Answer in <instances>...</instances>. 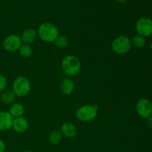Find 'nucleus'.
I'll return each mask as SVG.
<instances>
[{"label": "nucleus", "mask_w": 152, "mask_h": 152, "mask_svg": "<svg viewBox=\"0 0 152 152\" xmlns=\"http://www.w3.org/2000/svg\"><path fill=\"white\" fill-rule=\"evenodd\" d=\"M38 35L45 42H54L59 36V31L53 24L45 22L39 27Z\"/></svg>", "instance_id": "obj_1"}, {"label": "nucleus", "mask_w": 152, "mask_h": 152, "mask_svg": "<svg viewBox=\"0 0 152 152\" xmlns=\"http://www.w3.org/2000/svg\"><path fill=\"white\" fill-rule=\"evenodd\" d=\"M62 71L65 75L68 77L76 76L81 71V63L80 60L73 55L67 56L62 59Z\"/></svg>", "instance_id": "obj_2"}, {"label": "nucleus", "mask_w": 152, "mask_h": 152, "mask_svg": "<svg viewBox=\"0 0 152 152\" xmlns=\"http://www.w3.org/2000/svg\"><path fill=\"white\" fill-rule=\"evenodd\" d=\"M132 42L129 37L120 36L114 39L111 43V48L114 53L117 54H126L132 48Z\"/></svg>", "instance_id": "obj_3"}, {"label": "nucleus", "mask_w": 152, "mask_h": 152, "mask_svg": "<svg viewBox=\"0 0 152 152\" xmlns=\"http://www.w3.org/2000/svg\"><path fill=\"white\" fill-rule=\"evenodd\" d=\"M31 91V83L25 77H19L13 84V91L19 97L27 96Z\"/></svg>", "instance_id": "obj_4"}, {"label": "nucleus", "mask_w": 152, "mask_h": 152, "mask_svg": "<svg viewBox=\"0 0 152 152\" xmlns=\"http://www.w3.org/2000/svg\"><path fill=\"white\" fill-rule=\"evenodd\" d=\"M96 105H85L80 107L77 111V117L83 122H90L94 120L97 116Z\"/></svg>", "instance_id": "obj_5"}, {"label": "nucleus", "mask_w": 152, "mask_h": 152, "mask_svg": "<svg viewBox=\"0 0 152 152\" xmlns=\"http://www.w3.org/2000/svg\"><path fill=\"white\" fill-rule=\"evenodd\" d=\"M136 31L138 35L143 37H148L152 34V19L150 18L143 16L137 21Z\"/></svg>", "instance_id": "obj_6"}, {"label": "nucleus", "mask_w": 152, "mask_h": 152, "mask_svg": "<svg viewBox=\"0 0 152 152\" xmlns=\"http://www.w3.org/2000/svg\"><path fill=\"white\" fill-rule=\"evenodd\" d=\"M136 110L138 115L142 118L147 119L152 116V102L146 98H142L137 102Z\"/></svg>", "instance_id": "obj_7"}, {"label": "nucleus", "mask_w": 152, "mask_h": 152, "mask_svg": "<svg viewBox=\"0 0 152 152\" xmlns=\"http://www.w3.org/2000/svg\"><path fill=\"white\" fill-rule=\"evenodd\" d=\"M22 39L21 37L16 34H10L6 37L3 40V47L6 50L10 52H14L19 50L22 45Z\"/></svg>", "instance_id": "obj_8"}, {"label": "nucleus", "mask_w": 152, "mask_h": 152, "mask_svg": "<svg viewBox=\"0 0 152 152\" xmlns=\"http://www.w3.org/2000/svg\"><path fill=\"white\" fill-rule=\"evenodd\" d=\"M13 117L7 111H0V131H7L12 127Z\"/></svg>", "instance_id": "obj_9"}, {"label": "nucleus", "mask_w": 152, "mask_h": 152, "mask_svg": "<svg viewBox=\"0 0 152 152\" xmlns=\"http://www.w3.org/2000/svg\"><path fill=\"white\" fill-rule=\"evenodd\" d=\"M28 127H29L28 121L25 117H20L13 119L12 128L15 132L18 133H23L28 130Z\"/></svg>", "instance_id": "obj_10"}, {"label": "nucleus", "mask_w": 152, "mask_h": 152, "mask_svg": "<svg viewBox=\"0 0 152 152\" xmlns=\"http://www.w3.org/2000/svg\"><path fill=\"white\" fill-rule=\"evenodd\" d=\"M61 133L68 138H72L77 135V129L73 123H65L61 127Z\"/></svg>", "instance_id": "obj_11"}, {"label": "nucleus", "mask_w": 152, "mask_h": 152, "mask_svg": "<svg viewBox=\"0 0 152 152\" xmlns=\"http://www.w3.org/2000/svg\"><path fill=\"white\" fill-rule=\"evenodd\" d=\"M37 33L33 28H28L23 31L21 37L22 42H23L25 44L29 45L31 43H33L37 39Z\"/></svg>", "instance_id": "obj_12"}, {"label": "nucleus", "mask_w": 152, "mask_h": 152, "mask_svg": "<svg viewBox=\"0 0 152 152\" xmlns=\"http://www.w3.org/2000/svg\"><path fill=\"white\" fill-rule=\"evenodd\" d=\"M74 90V83L73 80L70 78H66L62 82L61 84V91L65 95H70L73 93Z\"/></svg>", "instance_id": "obj_13"}, {"label": "nucleus", "mask_w": 152, "mask_h": 152, "mask_svg": "<svg viewBox=\"0 0 152 152\" xmlns=\"http://www.w3.org/2000/svg\"><path fill=\"white\" fill-rule=\"evenodd\" d=\"M24 112H25V108H24L23 105L20 103H15L12 105L10 108V111H9L10 115L14 118L22 117Z\"/></svg>", "instance_id": "obj_14"}, {"label": "nucleus", "mask_w": 152, "mask_h": 152, "mask_svg": "<svg viewBox=\"0 0 152 152\" xmlns=\"http://www.w3.org/2000/svg\"><path fill=\"white\" fill-rule=\"evenodd\" d=\"M131 42H132V45H133L134 47L137 48H142L145 47V44H146L145 37L138 35V34L134 36Z\"/></svg>", "instance_id": "obj_15"}, {"label": "nucleus", "mask_w": 152, "mask_h": 152, "mask_svg": "<svg viewBox=\"0 0 152 152\" xmlns=\"http://www.w3.org/2000/svg\"><path fill=\"white\" fill-rule=\"evenodd\" d=\"M16 95L13 91H6L1 94V100L5 104H10L14 101Z\"/></svg>", "instance_id": "obj_16"}, {"label": "nucleus", "mask_w": 152, "mask_h": 152, "mask_svg": "<svg viewBox=\"0 0 152 152\" xmlns=\"http://www.w3.org/2000/svg\"><path fill=\"white\" fill-rule=\"evenodd\" d=\"M62 134L59 131H53L49 137V140L50 142L53 145H57L62 140Z\"/></svg>", "instance_id": "obj_17"}, {"label": "nucleus", "mask_w": 152, "mask_h": 152, "mask_svg": "<svg viewBox=\"0 0 152 152\" xmlns=\"http://www.w3.org/2000/svg\"><path fill=\"white\" fill-rule=\"evenodd\" d=\"M54 43L59 48H65L68 45L69 41H68V39L65 36L61 35L58 36V37L55 40Z\"/></svg>", "instance_id": "obj_18"}, {"label": "nucleus", "mask_w": 152, "mask_h": 152, "mask_svg": "<svg viewBox=\"0 0 152 152\" xmlns=\"http://www.w3.org/2000/svg\"><path fill=\"white\" fill-rule=\"evenodd\" d=\"M19 50L20 55L23 56V57H29V56H31V54L33 53V50L31 48V47L29 45L27 44L22 45L21 47L19 48Z\"/></svg>", "instance_id": "obj_19"}, {"label": "nucleus", "mask_w": 152, "mask_h": 152, "mask_svg": "<svg viewBox=\"0 0 152 152\" xmlns=\"http://www.w3.org/2000/svg\"><path fill=\"white\" fill-rule=\"evenodd\" d=\"M7 84V83L6 78L2 75V74H0V92L3 91L6 88Z\"/></svg>", "instance_id": "obj_20"}, {"label": "nucleus", "mask_w": 152, "mask_h": 152, "mask_svg": "<svg viewBox=\"0 0 152 152\" xmlns=\"http://www.w3.org/2000/svg\"><path fill=\"white\" fill-rule=\"evenodd\" d=\"M5 151V144L2 140L0 139V152H4Z\"/></svg>", "instance_id": "obj_21"}, {"label": "nucleus", "mask_w": 152, "mask_h": 152, "mask_svg": "<svg viewBox=\"0 0 152 152\" xmlns=\"http://www.w3.org/2000/svg\"><path fill=\"white\" fill-rule=\"evenodd\" d=\"M146 125L148 127L152 129V116L146 119Z\"/></svg>", "instance_id": "obj_22"}, {"label": "nucleus", "mask_w": 152, "mask_h": 152, "mask_svg": "<svg viewBox=\"0 0 152 152\" xmlns=\"http://www.w3.org/2000/svg\"><path fill=\"white\" fill-rule=\"evenodd\" d=\"M116 1L119 3H125L127 0H116Z\"/></svg>", "instance_id": "obj_23"}, {"label": "nucleus", "mask_w": 152, "mask_h": 152, "mask_svg": "<svg viewBox=\"0 0 152 152\" xmlns=\"http://www.w3.org/2000/svg\"><path fill=\"white\" fill-rule=\"evenodd\" d=\"M23 152H31V151H23Z\"/></svg>", "instance_id": "obj_24"}, {"label": "nucleus", "mask_w": 152, "mask_h": 152, "mask_svg": "<svg viewBox=\"0 0 152 152\" xmlns=\"http://www.w3.org/2000/svg\"><path fill=\"white\" fill-rule=\"evenodd\" d=\"M151 37H152V34H151Z\"/></svg>", "instance_id": "obj_25"}]
</instances>
